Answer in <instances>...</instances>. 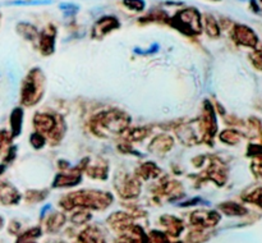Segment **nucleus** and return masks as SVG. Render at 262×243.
I'll list each match as a JSON object with an SVG mask.
<instances>
[{"label":"nucleus","instance_id":"c85d7f7f","mask_svg":"<svg viewBox=\"0 0 262 243\" xmlns=\"http://www.w3.org/2000/svg\"><path fill=\"white\" fill-rule=\"evenodd\" d=\"M48 196V192L46 191H33V189H30V191L26 192L25 198L26 201L30 202V204H37V202L43 201Z\"/></svg>","mask_w":262,"mask_h":243},{"label":"nucleus","instance_id":"1a4fd4ad","mask_svg":"<svg viewBox=\"0 0 262 243\" xmlns=\"http://www.w3.org/2000/svg\"><path fill=\"white\" fill-rule=\"evenodd\" d=\"M106 224L118 235H127L135 225V217L130 212L114 211L106 217Z\"/></svg>","mask_w":262,"mask_h":243},{"label":"nucleus","instance_id":"a878e982","mask_svg":"<svg viewBox=\"0 0 262 243\" xmlns=\"http://www.w3.org/2000/svg\"><path fill=\"white\" fill-rule=\"evenodd\" d=\"M146 243H171V242H170V237H169L165 232H161V230H151L150 233H147Z\"/></svg>","mask_w":262,"mask_h":243},{"label":"nucleus","instance_id":"412c9836","mask_svg":"<svg viewBox=\"0 0 262 243\" xmlns=\"http://www.w3.org/2000/svg\"><path fill=\"white\" fill-rule=\"evenodd\" d=\"M117 27L118 22L114 17H104L94 27V36L95 37H102V36L109 33L112 30H115Z\"/></svg>","mask_w":262,"mask_h":243},{"label":"nucleus","instance_id":"bb28decb","mask_svg":"<svg viewBox=\"0 0 262 243\" xmlns=\"http://www.w3.org/2000/svg\"><path fill=\"white\" fill-rule=\"evenodd\" d=\"M13 137L7 128H0V158L12 146Z\"/></svg>","mask_w":262,"mask_h":243},{"label":"nucleus","instance_id":"5701e85b","mask_svg":"<svg viewBox=\"0 0 262 243\" xmlns=\"http://www.w3.org/2000/svg\"><path fill=\"white\" fill-rule=\"evenodd\" d=\"M55 48V40H54V35L49 32H43L40 36V50L43 55H50Z\"/></svg>","mask_w":262,"mask_h":243},{"label":"nucleus","instance_id":"c756f323","mask_svg":"<svg viewBox=\"0 0 262 243\" xmlns=\"http://www.w3.org/2000/svg\"><path fill=\"white\" fill-rule=\"evenodd\" d=\"M251 60H252V64L258 71H262V49L253 51L252 55H251Z\"/></svg>","mask_w":262,"mask_h":243},{"label":"nucleus","instance_id":"7c9ffc66","mask_svg":"<svg viewBox=\"0 0 262 243\" xmlns=\"http://www.w3.org/2000/svg\"><path fill=\"white\" fill-rule=\"evenodd\" d=\"M207 20V26H206V30H207V33H209L210 36H217L219 35V27H217L216 22H215L214 19H211V18L209 17V19Z\"/></svg>","mask_w":262,"mask_h":243},{"label":"nucleus","instance_id":"39448f33","mask_svg":"<svg viewBox=\"0 0 262 243\" xmlns=\"http://www.w3.org/2000/svg\"><path fill=\"white\" fill-rule=\"evenodd\" d=\"M113 186H114L118 196L122 200H127V201L137 198L142 191V184H141L140 179L136 176V174H118L114 178Z\"/></svg>","mask_w":262,"mask_h":243},{"label":"nucleus","instance_id":"423d86ee","mask_svg":"<svg viewBox=\"0 0 262 243\" xmlns=\"http://www.w3.org/2000/svg\"><path fill=\"white\" fill-rule=\"evenodd\" d=\"M199 129L201 133V141L206 143L211 142L217 133L216 113L209 101H205L204 110L199 119Z\"/></svg>","mask_w":262,"mask_h":243},{"label":"nucleus","instance_id":"f257e3e1","mask_svg":"<svg viewBox=\"0 0 262 243\" xmlns=\"http://www.w3.org/2000/svg\"><path fill=\"white\" fill-rule=\"evenodd\" d=\"M114 196L101 189H79L63 194L59 200V206L66 211H74L77 209L89 211H104L112 206Z\"/></svg>","mask_w":262,"mask_h":243},{"label":"nucleus","instance_id":"9d476101","mask_svg":"<svg viewBox=\"0 0 262 243\" xmlns=\"http://www.w3.org/2000/svg\"><path fill=\"white\" fill-rule=\"evenodd\" d=\"M174 137L169 133H159L148 143V151L156 156H164L174 147Z\"/></svg>","mask_w":262,"mask_h":243},{"label":"nucleus","instance_id":"f03ea898","mask_svg":"<svg viewBox=\"0 0 262 243\" xmlns=\"http://www.w3.org/2000/svg\"><path fill=\"white\" fill-rule=\"evenodd\" d=\"M132 117L122 109L101 110L90 119V129L95 136L106 138L110 136L123 135L129 128Z\"/></svg>","mask_w":262,"mask_h":243},{"label":"nucleus","instance_id":"473e14b6","mask_svg":"<svg viewBox=\"0 0 262 243\" xmlns=\"http://www.w3.org/2000/svg\"><path fill=\"white\" fill-rule=\"evenodd\" d=\"M252 170H253V173L257 174L258 176H262V158L261 156L257 159V160L253 161Z\"/></svg>","mask_w":262,"mask_h":243},{"label":"nucleus","instance_id":"b1692460","mask_svg":"<svg viewBox=\"0 0 262 243\" xmlns=\"http://www.w3.org/2000/svg\"><path fill=\"white\" fill-rule=\"evenodd\" d=\"M71 222L73 223L74 225H84L89 224L92 219V214L91 211L89 210H83V209H77L74 210L73 214L71 215Z\"/></svg>","mask_w":262,"mask_h":243},{"label":"nucleus","instance_id":"a211bd4d","mask_svg":"<svg viewBox=\"0 0 262 243\" xmlns=\"http://www.w3.org/2000/svg\"><path fill=\"white\" fill-rule=\"evenodd\" d=\"M233 36H234V40L243 46L255 48L256 43H257V37H256L255 32L246 26H237Z\"/></svg>","mask_w":262,"mask_h":243},{"label":"nucleus","instance_id":"393cba45","mask_svg":"<svg viewBox=\"0 0 262 243\" xmlns=\"http://www.w3.org/2000/svg\"><path fill=\"white\" fill-rule=\"evenodd\" d=\"M219 140L225 145H237L241 141V133L237 129H224L220 132Z\"/></svg>","mask_w":262,"mask_h":243},{"label":"nucleus","instance_id":"ddd939ff","mask_svg":"<svg viewBox=\"0 0 262 243\" xmlns=\"http://www.w3.org/2000/svg\"><path fill=\"white\" fill-rule=\"evenodd\" d=\"M160 225L164 228V232L169 235V237L178 238L179 235L183 233L184 230V223L181 217L176 216V215L164 214L160 216Z\"/></svg>","mask_w":262,"mask_h":243},{"label":"nucleus","instance_id":"dca6fc26","mask_svg":"<svg viewBox=\"0 0 262 243\" xmlns=\"http://www.w3.org/2000/svg\"><path fill=\"white\" fill-rule=\"evenodd\" d=\"M161 169L160 166L158 165L154 161H145V163L140 164V165L136 168V176H137L140 181L143 182H148V181H154L158 176L161 175Z\"/></svg>","mask_w":262,"mask_h":243},{"label":"nucleus","instance_id":"72a5a7b5","mask_svg":"<svg viewBox=\"0 0 262 243\" xmlns=\"http://www.w3.org/2000/svg\"><path fill=\"white\" fill-rule=\"evenodd\" d=\"M115 243H138V242L135 239V238L127 234V235H119V238L115 240Z\"/></svg>","mask_w":262,"mask_h":243},{"label":"nucleus","instance_id":"20e7f679","mask_svg":"<svg viewBox=\"0 0 262 243\" xmlns=\"http://www.w3.org/2000/svg\"><path fill=\"white\" fill-rule=\"evenodd\" d=\"M32 125L33 130L45 136L48 142H50L51 145L60 142L67 132V124L63 118L48 112L35 113L32 118Z\"/></svg>","mask_w":262,"mask_h":243},{"label":"nucleus","instance_id":"9b49d317","mask_svg":"<svg viewBox=\"0 0 262 243\" xmlns=\"http://www.w3.org/2000/svg\"><path fill=\"white\" fill-rule=\"evenodd\" d=\"M22 200V193L19 189L10 183L9 181L0 179V205L2 206H15Z\"/></svg>","mask_w":262,"mask_h":243},{"label":"nucleus","instance_id":"0eeeda50","mask_svg":"<svg viewBox=\"0 0 262 243\" xmlns=\"http://www.w3.org/2000/svg\"><path fill=\"white\" fill-rule=\"evenodd\" d=\"M222 220V214L216 210L200 209L194 210L189 215V223L192 228L197 230H206L216 227Z\"/></svg>","mask_w":262,"mask_h":243},{"label":"nucleus","instance_id":"4468645a","mask_svg":"<svg viewBox=\"0 0 262 243\" xmlns=\"http://www.w3.org/2000/svg\"><path fill=\"white\" fill-rule=\"evenodd\" d=\"M77 243H106V237L101 227L91 224L78 233Z\"/></svg>","mask_w":262,"mask_h":243},{"label":"nucleus","instance_id":"6ab92c4d","mask_svg":"<svg viewBox=\"0 0 262 243\" xmlns=\"http://www.w3.org/2000/svg\"><path fill=\"white\" fill-rule=\"evenodd\" d=\"M23 118H25V113H23L22 107H14L9 115V132L12 135L13 140L18 136H20L23 128Z\"/></svg>","mask_w":262,"mask_h":243},{"label":"nucleus","instance_id":"f3484780","mask_svg":"<svg viewBox=\"0 0 262 243\" xmlns=\"http://www.w3.org/2000/svg\"><path fill=\"white\" fill-rule=\"evenodd\" d=\"M66 223L67 216L64 212L53 211L46 216L45 223H43V229H45L46 233L54 234V233H58L66 225Z\"/></svg>","mask_w":262,"mask_h":243},{"label":"nucleus","instance_id":"2eb2a0df","mask_svg":"<svg viewBox=\"0 0 262 243\" xmlns=\"http://www.w3.org/2000/svg\"><path fill=\"white\" fill-rule=\"evenodd\" d=\"M84 174L90 176L91 179L96 181H106L109 178V164L105 160H96V161H87L84 166Z\"/></svg>","mask_w":262,"mask_h":243},{"label":"nucleus","instance_id":"7ed1b4c3","mask_svg":"<svg viewBox=\"0 0 262 243\" xmlns=\"http://www.w3.org/2000/svg\"><path fill=\"white\" fill-rule=\"evenodd\" d=\"M46 78L40 68H32L23 78L19 90V102L25 107H32L42 100L45 95Z\"/></svg>","mask_w":262,"mask_h":243},{"label":"nucleus","instance_id":"2f4dec72","mask_svg":"<svg viewBox=\"0 0 262 243\" xmlns=\"http://www.w3.org/2000/svg\"><path fill=\"white\" fill-rule=\"evenodd\" d=\"M124 4L133 10H142L145 7V3L142 0H124Z\"/></svg>","mask_w":262,"mask_h":243},{"label":"nucleus","instance_id":"aec40b11","mask_svg":"<svg viewBox=\"0 0 262 243\" xmlns=\"http://www.w3.org/2000/svg\"><path fill=\"white\" fill-rule=\"evenodd\" d=\"M152 130L148 127H136V128H128L124 133H123V137L124 141L127 142L133 143V142H142L145 138H147L150 136V133Z\"/></svg>","mask_w":262,"mask_h":243},{"label":"nucleus","instance_id":"4be33fe9","mask_svg":"<svg viewBox=\"0 0 262 243\" xmlns=\"http://www.w3.org/2000/svg\"><path fill=\"white\" fill-rule=\"evenodd\" d=\"M219 210L222 211V214L228 215V216H243L248 212L243 205L234 201L223 202V204L219 205Z\"/></svg>","mask_w":262,"mask_h":243},{"label":"nucleus","instance_id":"6e6552de","mask_svg":"<svg viewBox=\"0 0 262 243\" xmlns=\"http://www.w3.org/2000/svg\"><path fill=\"white\" fill-rule=\"evenodd\" d=\"M87 161L78 164L77 166L72 169H67V170L59 171L55 175L53 182L54 188H73V187L78 186L82 181V174H83L84 166H86Z\"/></svg>","mask_w":262,"mask_h":243},{"label":"nucleus","instance_id":"cd10ccee","mask_svg":"<svg viewBox=\"0 0 262 243\" xmlns=\"http://www.w3.org/2000/svg\"><path fill=\"white\" fill-rule=\"evenodd\" d=\"M46 143H48V140H46L45 136L41 135V133L33 130L30 135V145L32 146L35 150H41V148L45 147Z\"/></svg>","mask_w":262,"mask_h":243},{"label":"nucleus","instance_id":"f704fd0d","mask_svg":"<svg viewBox=\"0 0 262 243\" xmlns=\"http://www.w3.org/2000/svg\"><path fill=\"white\" fill-rule=\"evenodd\" d=\"M3 227H4V217H3L2 215H0V229H2Z\"/></svg>","mask_w":262,"mask_h":243},{"label":"nucleus","instance_id":"f8f14e48","mask_svg":"<svg viewBox=\"0 0 262 243\" xmlns=\"http://www.w3.org/2000/svg\"><path fill=\"white\" fill-rule=\"evenodd\" d=\"M179 27L183 26V30H188L191 33H199L201 31V18L197 10L186 9L178 15Z\"/></svg>","mask_w":262,"mask_h":243}]
</instances>
